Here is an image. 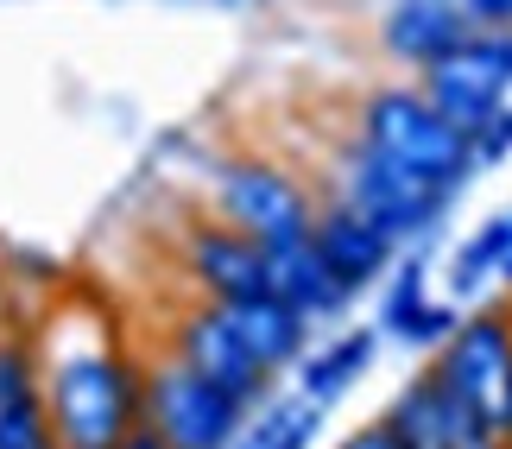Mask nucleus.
I'll list each match as a JSON object with an SVG mask.
<instances>
[{
    "mask_svg": "<svg viewBox=\"0 0 512 449\" xmlns=\"http://www.w3.org/2000/svg\"><path fill=\"white\" fill-rule=\"evenodd\" d=\"M32 355L57 449H114L146 424V361L89 304L57 298L32 323Z\"/></svg>",
    "mask_w": 512,
    "mask_h": 449,
    "instance_id": "1",
    "label": "nucleus"
},
{
    "mask_svg": "<svg viewBox=\"0 0 512 449\" xmlns=\"http://www.w3.org/2000/svg\"><path fill=\"white\" fill-rule=\"evenodd\" d=\"M354 140L373 146V152H380V159H392V165L418 171L424 184L449 190V197H456V190L475 178L468 140L424 102V89H392V83H386V89H367L361 108H354Z\"/></svg>",
    "mask_w": 512,
    "mask_h": 449,
    "instance_id": "2",
    "label": "nucleus"
},
{
    "mask_svg": "<svg viewBox=\"0 0 512 449\" xmlns=\"http://www.w3.org/2000/svg\"><path fill=\"white\" fill-rule=\"evenodd\" d=\"M317 197H310V184L298 171H285L279 159H222L209 171V216L247 234L260 253L272 247H298L310 241V228H317Z\"/></svg>",
    "mask_w": 512,
    "mask_h": 449,
    "instance_id": "3",
    "label": "nucleus"
},
{
    "mask_svg": "<svg viewBox=\"0 0 512 449\" xmlns=\"http://www.w3.org/2000/svg\"><path fill=\"white\" fill-rule=\"evenodd\" d=\"M329 203H342L361 222H373L392 247L418 241V234H430V228L449 216V190L424 184L418 171L380 159V152L361 146V140H348L336 152V197H329Z\"/></svg>",
    "mask_w": 512,
    "mask_h": 449,
    "instance_id": "4",
    "label": "nucleus"
},
{
    "mask_svg": "<svg viewBox=\"0 0 512 449\" xmlns=\"http://www.w3.org/2000/svg\"><path fill=\"white\" fill-rule=\"evenodd\" d=\"M247 405L228 399L222 386L190 374L177 355L146 361V431H159L171 449H234L247 431Z\"/></svg>",
    "mask_w": 512,
    "mask_h": 449,
    "instance_id": "5",
    "label": "nucleus"
},
{
    "mask_svg": "<svg viewBox=\"0 0 512 449\" xmlns=\"http://www.w3.org/2000/svg\"><path fill=\"white\" fill-rule=\"evenodd\" d=\"M418 89L468 140V133H475L487 114H500L506 95H512V32H468V45L449 51L443 64H430Z\"/></svg>",
    "mask_w": 512,
    "mask_h": 449,
    "instance_id": "6",
    "label": "nucleus"
},
{
    "mask_svg": "<svg viewBox=\"0 0 512 449\" xmlns=\"http://www.w3.org/2000/svg\"><path fill=\"white\" fill-rule=\"evenodd\" d=\"M437 380L456 399H468L475 412L500 424L506 412V386H512V304H487L475 317H462V329L437 348Z\"/></svg>",
    "mask_w": 512,
    "mask_h": 449,
    "instance_id": "7",
    "label": "nucleus"
},
{
    "mask_svg": "<svg viewBox=\"0 0 512 449\" xmlns=\"http://www.w3.org/2000/svg\"><path fill=\"white\" fill-rule=\"evenodd\" d=\"M171 355L184 361L190 374H203L209 386H222L228 399H241L247 412H260V405L272 399V374L247 355V342L234 336L228 310L209 304V298H196L184 317L171 323Z\"/></svg>",
    "mask_w": 512,
    "mask_h": 449,
    "instance_id": "8",
    "label": "nucleus"
},
{
    "mask_svg": "<svg viewBox=\"0 0 512 449\" xmlns=\"http://www.w3.org/2000/svg\"><path fill=\"white\" fill-rule=\"evenodd\" d=\"M184 272L196 285V298L209 304H247V298H266V253L247 241V234L222 228L215 216H203L190 234H184Z\"/></svg>",
    "mask_w": 512,
    "mask_h": 449,
    "instance_id": "9",
    "label": "nucleus"
},
{
    "mask_svg": "<svg viewBox=\"0 0 512 449\" xmlns=\"http://www.w3.org/2000/svg\"><path fill=\"white\" fill-rule=\"evenodd\" d=\"M0 449H57L45 393H38V355L32 336H0Z\"/></svg>",
    "mask_w": 512,
    "mask_h": 449,
    "instance_id": "10",
    "label": "nucleus"
},
{
    "mask_svg": "<svg viewBox=\"0 0 512 449\" xmlns=\"http://www.w3.org/2000/svg\"><path fill=\"white\" fill-rule=\"evenodd\" d=\"M310 247H317V260L336 272L348 291H361V285H373V279H386V272L399 266V247H392L373 222H361L354 209H342V203H323V209H317Z\"/></svg>",
    "mask_w": 512,
    "mask_h": 449,
    "instance_id": "11",
    "label": "nucleus"
},
{
    "mask_svg": "<svg viewBox=\"0 0 512 449\" xmlns=\"http://www.w3.org/2000/svg\"><path fill=\"white\" fill-rule=\"evenodd\" d=\"M468 19L456 0H392L386 19H380V45L399 57V64L411 70H430V64H443L449 51H462L468 45Z\"/></svg>",
    "mask_w": 512,
    "mask_h": 449,
    "instance_id": "12",
    "label": "nucleus"
},
{
    "mask_svg": "<svg viewBox=\"0 0 512 449\" xmlns=\"http://www.w3.org/2000/svg\"><path fill=\"white\" fill-rule=\"evenodd\" d=\"M228 323L266 374L304 367V355H310V317H298V310L285 298H272V291L266 298H247V304H228Z\"/></svg>",
    "mask_w": 512,
    "mask_h": 449,
    "instance_id": "13",
    "label": "nucleus"
},
{
    "mask_svg": "<svg viewBox=\"0 0 512 449\" xmlns=\"http://www.w3.org/2000/svg\"><path fill=\"white\" fill-rule=\"evenodd\" d=\"M266 285H272V298H285V304L298 310V317H310V323L342 317L348 298H354L336 272L317 260V247H310V241H298V247H272V253H266Z\"/></svg>",
    "mask_w": 512,
    "mask_h": 449,
    "instance_id": "14",
    "label": "nucleus"
},
{
    "mask_svg": "<svg viewBox=\"0 0 512 449\" xmlns=\"http://www.w3.org/2000/svg\"><path fill=\"white\" fill-rule=\"evenodd\" d=\"M373 355H380V329H348V336H336L329 348H317V355H304V367H298V399H310V405H336L354 380L373 367Z\"/></svg>",
    "mask_w": 512,
    "mask_h": 449,
    "instance_id": "15",
    "label": "nucleus"
},
{
    "mask_svg": "<svg viewBox=\"0 0 512 449\" xmlns=\"http://www.w3.org/2000/svg\"><path fill=\"white\" fill-rule=\"evenodd\" d=\"M323 431V405L310 399H266L260 412L247 418V431L234 449H310Z\"/></svg>",
    "mask_w": 512,
    "mask_h": 449,
    "instance_id": "16",
    "label": "nucleus"
},
{
    "mask_svg": "<svg viewBox=\"0 0 512 449\" xmlns=\"http://www.w3.org/2000/svg\"><path fill=\"white\" fill-rule=\"evenodd\" d=\"M506 247H512V209H506V216H494V222H481L456 247V260H449V291H456V298H475V291L500 272Z\"/></svg>",
    "mask_w": 512,
    "mask_h": 449,
    "instance_id": "17",
    "label": "nucleus"
},
{
    "mask_svg": "<svg viewBox=\"0 0 512 449\" xmlns=\"http://www.w3.org/2000/svg\"><path fill=\"white\" fill-rule=\"evenodd\" d=\"M424 279H430V260H424V253H405V260L392 266V285H386V298H380V329H386V336H399V329L430 304L424 298Z\"/></svg>",
    "mask_w": 512,
    "mask_h": 449,
    "instance_id": "18",
    "label": "nucleus"
},
{
    "mask_svg": "<svg viewBox=\"0 0 512 449\" xmlns=\"http://www.w3.org/2000/svg\"><path fill=\"white\" fill-rule=\"evenodd\" d=\"M456 329H462V310L430 298V304L418 310V317H411V323L399 329V342H411V348H443L449 336H456Z\"/></svg>",
    "mask_w": 512,
    "mask_h": 449,
    "instance_id": "19",
    "label": "nucleus"
},
{
    "mask_svg": "<svg viewBox=\"0 0 512 449\" xmlns=\"http://www.w3.org/2000/svg\"><path fill=\"white\" fill-rule=\"evenodd\" d=\"M512 152V102L500 108V114H487V121L468 133V159H475V171H487V165H500Z\"/></svg>",
    "mask_w": 512,
    "mask_h": 449,
    "instance_id": "20",
    "label": "nucleus"
},
{
    "mask_svg": "<svg viewBox=\"0 0 512 449\" xmlns=\"http://www.w3.org/2000/svg\"><path fill=\"white\" fill-rule=\"evenodd\" d=\"M475 32H512V0H456Z\"/></svg>",
    "mask_w": 512,
    "mask_h": 449,
    "instance_id": "21",
    "label": "nucleus"
},
{
    "mask_svg": "<svg viewBox=\"0 0 512 449\" xmlns=\"http://www.w3.org/2000/svg\"><path fill=\"white\" fill-rule=\"evenodd\" d=\"M336 449H405V443L392 437L386 424H361V431H348V437H342Z\"/></svg>",
    "mask_w": 512,
    "mask_h": 449,
    "instance_id": "22",
    "label": "nucleus"
},
{
    "mask_svg": "<svg viewBox=\"0 0 512 449\" xmlns=\"http://www.w3.org/2000/svg\"><path fill=\"white\" fill-rule=\"evenodd\" d=\"M114 449H171V443H165L159 431H146V424H140V431H127V437L114 443Z\"/></svg>",
    "mask_w": 512,
    "mask_h": 449,
    "instance_id": "23",
    "label": "nucleus"
},
{
    "mask_svg": "<svg viewBox=\"0 0 512 449\" xmlns=\"http://www.w3.org/2000/svg\"><path fill=\"white\" fill-rule=\"evenodd\" d=\"M500 437H506V449H512V386H506V412H500Z\"/></svg>",
    "mask_w": 512,
    "mask_h": 449,
    "instance_id": "24",
    "label": "nucleus"
},
{
    "mask_svg": "<svg viewBox=\"0 0 512 449\" xmlns=\"http://www.w3.org/2000/svg\"><path fill=\"white\" fill-rule=\"evenodd\" d=\"M494 279H500V285L512 291V247H506V260H500V272H494Z\"/></svg>",
    "mask_w": 512,
    "mask_h": 449,
    "instance_id": "25",
    "label": "nucleus"
}]
</instances>
